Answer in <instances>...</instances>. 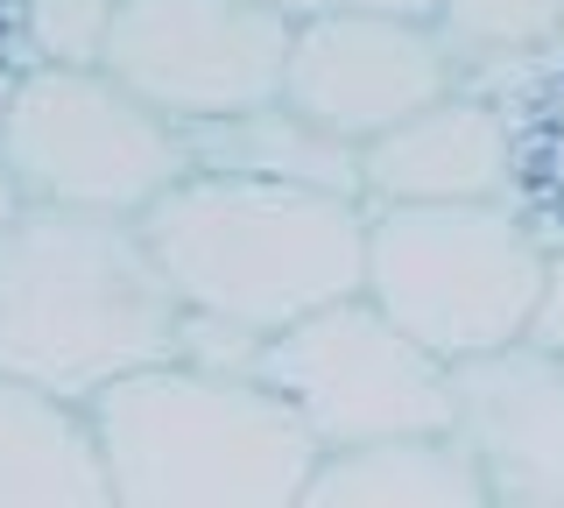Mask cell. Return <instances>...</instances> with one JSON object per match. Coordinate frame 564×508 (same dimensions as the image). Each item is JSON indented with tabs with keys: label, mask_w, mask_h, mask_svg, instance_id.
Wrapping results in <instances>:
<instances>
[{
	"label": "cell",
	"mask_w": 564,
	"mask_h": 508,
	"mask_svg": "<svg viewBox=\"0 0 564 508\" xmlns=\"http://www.w3.org/2000/svg\"><path fill=\"white\" fill-rule=\"evenodd\" d=\"M184 296L141 219L29 205L0 234V367L64 402L176 360Z\"/></svg>",
	"instance_id": "1"
},
{
	"label": "cell",
	"mask_w": 564,
	"mask_h": 508,
	"mask_svg": "<svg viewBox=\"0 0 564 508\" xmlns=\"http://www.w3.org/2000/svg\"><path fill=\"white\" fill-rule=\"evenodd\" d=\"M120 508H304L317 437L261 375L155 360L85 402Z\"/></svg>",
	"instance_id": "2"
},
{
	"label": "cell",
	"mask_w": 564,
	"mask_h": 508,
	"mask_svg": "<svg viewBox=\"0 0 564 508\" xmlns=\"http://www.w3.org/2000/svg\"><path fill=\"white\" fill-rule=\"evenodd\" d=\"M184 311L282 332L367 290V198L191 170L141 213Z\"/></svg>",
	"instance_id": "3"
},
{
	"label": "cell",
	"mask_w": 564,
	"mask_h": 508,
	"mask_svg": "<svg viewBox=\"0 0 564 508\" xmlns=\"http://www.w3.org/2000/svg\"><path fill=\"white\" fill-rule=\"evenodd\" d=\"M551 248L508 198L367 205V296L437 360L516 346Z\"/></svg>",
	"instance_id": "4"
},
{
	"label": "cell",
	"mask_w": 564,
	"mask_h": 508,
	"mask_svg": "<svg viewBox=\"0 0 564 508\" xmlns=\"http://www.w3.org/2000/svg\"><path fill=\"white\" fill-rule=\"evenodd\" d=\"M0 155L29 205L120 219H141L176 177H191L184 128L106 64H22L0 107Z\"/></svg>",
	"instance_id": "5"
},
{
	"label": "cell",
	"mask_w": 564,
	"mask_h": 508,
	"mask_svg": "<svg viewBox=\"0 0 564 508\" xmlns=\"http://www.w3.org/2000/svg\"><path fill=\"white\" fill-rule=\"evenodd\" d=\"M261 381L296 402L325 452L395 431H452V360L402 332L367 290L269 332Z\"/></svg>",
	"instance_id": "6"
},
{
	"label": "cell",
	"mask_w": 564,
	"mask_h": 508,
	"mask_svg": "<svg viewBox=\"0 0 564 508\" xmlns=\"http://www.w3.org/2000/svg\"><path fill=\"white\" fill-rule=\"evenodd\" d=\"M296 22L269 0H120L106 72L176 128L282 99Z\"/></svg>",
	"instance_id": "7"
},
{
	"label": "cell",
	"mask_w": 564,
	"mask_h": 508,
	"mask_svg": "<svg viewBox=\"0 0 564 508\" xmlns=\"http://www.w3.org/2000/svg\"><path fill=\"white\" fill-rule=\"evenodd\" d=\"M445 93H458V57L431 14H311L290 36L282 99L346 142H375Z\"/></svg>",
	"instance_id": "8"
},
{
	"label": "cell",
	"mask_w": 564,
	"mask_h": 508,
	"mask_svg": "<svg viewBox=\"0 0 564 508\" xmlns=\"http://www.w3.org/2000/svg\"><path fill=\"white\" fill-rule=\"evenodd\" d=\"M452 437L473 452L487 501L564 508V354L516 339L452 360Z\"/></svg>",
	"instance_id": "9"
},
{
	"label": "cell",
	"mask_w": 564,
	"mask_h": 508,
	"mask_svg": "<svg viewBox=\"0 0 564 508\" xmlns=\"http://www.w3.org/2000/svg\"><path fill=\"white\" fill-rule=\"evenodd\" d=\"M516 191V142L508 120L473 85L431 99L360 142V198L367 205H445V198H508Z\"/></svg>",
	"instance_id": "10"
},
{
	"label": "cell",
	"mask_w": 564,
	"mask_h": 508,
	"mask_svg": "<svg viewBox=\"0 0 564 508\" xmlns=\"http://www.w3.org/2000/svg\"><path fill=\"white\" fill-rule=\"evenodd\" d=\"M99 437L85 402H64L0 367V508H106Z\"/></svg>",
	"instance_id": "11"
},
{
	"label": "cell",
	"mask_w": 564,
	"mask_h": 508,
	"mask_svg": "<svg viewBox=\"0 0 564 508\" xmlns=\"http://www.w3.org/2000/svg\"><path fill=\"white\" fill-rule=\"evenodd\" d=\"M304 508H487V480L452 431H395L317 452Z\"/></svg>",
	"instance_id": "12"
},
{
	"label": "cell",
	"mask_w": 564,
	"mask_h": 508,
	"mask_svg": "<svg viewBox=\"0 0 564 508\" xmlns=\"http://www.w3.org/2000/svg\"><path fill=\"white\" fill-rule=\"evenodd\" d=\"M184 149H191V170H226V177H269V184H311V191L360 198V142L317 128L290 99L219 114V120H191Z\"/></svg>",
	"instance_id": "13"
},
{
	"label": "cell",
	"mask_w": 564,
	"mask_h": 508,
	"mask_svg": "<svg viewBox=\"0 0 564 508\" xmlns=\"http://www.w3.org/2000/svg\"><path fill=\"white\" fill-rule=\"evenodd\" d=\"M437 36L452 43L458 78L487 64L529 57V50L564 36V0H431Z\"/></svg>",
	"instance_id": "14"
},
{
	"label": "cell",
	"mask_w": 564,
	"mask_h": 508,
	"mask_svg": "<svg viewBox=\"0 0 564 508\" xmlns=\"http://www.w3.org/2000/svg\"><path fill=\"white\" fill-rule=\"evenodd\" d=\"M120 0H14L29 64H106Z\"/></svg>",
	"instance_id": "15"
},
{
	"label": "cell",
	"mask_w": 564,
	"mask_h": 508,
	"mask_svg": "<svg viewBox=\"0 0 564 508\" xmlns=\"http://www.w3.org/2000/svg\"><path fill=\"white\" fill-rule=\"evenodd\" d=\"M529 346H551L564 354V255H551V269H543V290H536V311H529Z\"/></svg>",
	"instance_id": "16"
},
{
	"label": "cell",
	"mask_w": 564,
	"mask_h": 508,
	"mask_svg": "<svg viewBox=\"0 0 564 508\" xmlns=\"http://www.w3.org/2000/svg\"><path fill=\"white\" fill-rule=\"evenodd\" d=\"M275 14L290 22H311V14H360V8H381V14H431V0H269Z\"/></svg>",
	"instance_id": "17"
},
{
	"label": "cell",
	"mask_w": 564,
	"mask_h": 508,
	"mask_svg": "<svg viewBox=\"0 0 564 508\" xmlns=\"http://www.w3.org/2000/svg\"><path fill=\"white\" fill-rule=\"evenodd\" d=\"M29 213V191L22 184H14V170H8V155H0V234H8V226L14 219H22Z\"/></svg>",
	"instance_id": "18"
},
{
	"label": "cell",
	"mask_w": 564,
	"mask_h": 508,
	"mask_svg": "<svg viewBox=\"0 0 564 508\" xmlns=\"http://www.w3.org/2000/svg\"><path fill=\"white\" fill-rule=\"evenodd\" d=\"M551 191L564 198V107H557V120H551Z\"/></svg>",
	"instance_id": "19"
}]
</instances>
